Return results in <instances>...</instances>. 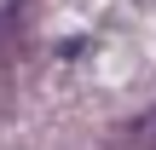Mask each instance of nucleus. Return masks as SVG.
<instances>
[{
  "mask_svg": "<svg viewBox=\"0 0 156 150\" xmlns=\"http://www.w3.org/2000/svg\"><path fill=\"white\" fill-rule=\"evenodd\" d=\"M110 150H156V104L127 116L116 133H110Z\"/></svg>",
  "mask_w": 156,
  "mask_h": 150,
  "instance_id": "1",
  "label": "nucleus"
}]
</instances>
